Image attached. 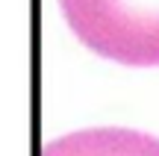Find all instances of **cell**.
Returning <instances> with one entry per match:
<instances>
[{
  "label": "cell",
  "instance_id": "obj_1",
  "mask_svg": "<svg viewBox=\"0 0 159 156\" xmlns=\"http://www.w3.org/2000/svg\"><path fill=\"white\" fill-rule=\"evenodd\" d=\"M68 27L97 56L121 65H159V0H59Z\"/></svg>",
  "mask_w": 159,
  "mask_h": 156
},
{
  "label": "cell",
  "instance_id": "obj_2",
  "mask_svg": "<svg viewBox=\"0 0 159 156\" xmlns=\"http://www.w3.org/2000/svg\"><path fill=\"white\" fill-rule=\"evenodd\" d=\"M39 156H159V139L124 127L77 130L47 141Z\"/></svg>",
  "mask_w": 159,
  "mask_h": 156
}]
</instances>
